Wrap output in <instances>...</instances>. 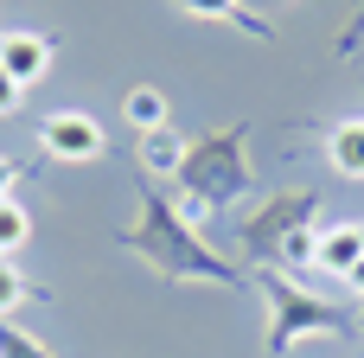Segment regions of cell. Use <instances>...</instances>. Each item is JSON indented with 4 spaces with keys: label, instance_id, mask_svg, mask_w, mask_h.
<instances>
[{
    "label": "cell",
    "instance_id": "1",
    "mask_svg": "<svg viewBox=\"0 0 364 358\" xmlns=\"http://www.w3.org/2000/svg\"><path fill=\"white\" fill-rule=\"evenodd\" d=\"M122 250H134L141 263H154V269H166V275H192V282H237V269H230V263H218V250H205V243H198L192 218L179 211V199H173V192H160V179H147V192H141V224H134V231H122Z\"/></svg>",
    "mask_w": 364,
    "mask_h": 358
},
{
    "label": "cell",
    "instance_id": "2",
    "mask_svg": "<svg viewBox=\"0 0 364 358\" xmlns=\"http://www.w3.org/2000/svg\"><path fill=\"white\" fill-rule=\"evenodd\" d=\"M243 141L250 128H218L205 141H186V167H179V211L192 224H205L211 211L237 205L250 192V167H243Z\"/></svg>",
    "mask_w": 364,
    "mask_h": 358
},
{
    "label": "cell",
    "instance_id": "3",
    "mask_svg": "<svg viewBox=\"0 0 364 358\" xmlns=\"http://www.w3.org/2000/svg\"><path fill=\"white\" fill-rule=\"evenodd\" d=\"M262 295H269V346L282 352V346H294L301 333H346V320L326 307V301H314V295H301L294 282H282L275 269H262Z\"/></svg>",
    "mask_w": 364,
    "mask_h": 358
},
{
    "label": "cell",
    "instance_id": "4",
    "mask_svg": "<svg viewBox=\"0 0 364 358\" xmlns=\"http://www.w3.org/2000/svg\"><path fill=\"white\" fill-rule=\"evenodd\" d=\"M314 205H320L314 192H282V199H269L262 218L243 224V243H250L262 263H282L288 237H294V231H314Z\"/></svg>",
    "mask_w": 364,
    "mask_h": 358
},
{
    "label": "cell",
    "instance_id": "5",
    "mask_svg": "<svg viewBox=\"0 0 364 358\" xmlns=\"http://www.w3.org/2000/svg\"><path fill=\"white\" fill-rule=\"evenodd\" d=\"M38 147H45V160L83 167V160H96V154H102V122H96V115H83V109H58V115H45V122H38Z\"/></svg>",
    "mask_w": 364,
    "mask_h": 358
},
{
    "label": "cell",
    "instance_id": "6",
    "mask_svg": "<svg viewBox=\"0 0 364 358\" xmlns=\"http://www.w3.org/2000/svg\"><path fill=\"white\" fill-rule=\"evenodd\" d=\"M0 70L19 90H32L51 70V38H38V32H0Z\"/></svg>",
    "mask_w": 364,
    "mask_h": 358
},
{
    "label": "cell",
    "instance_id": "7",
    "mask_svg": "<svg viewBox=\"0 0 364 358\" xmlns=\"http://www.w3.org/2000/svg\"><path fill=\"white\" fill-rule=\"evenodd\" d=\"M358 256H364V231L358 224H339V231H320V237H314V269H320V275H339V282H346Z\"/></svg>",
    "mask_w": 364,
    "mask_h": 358
},
{
    "label": "cell",
    "instance_id": "8",
    "mask_svg": "<svg viewBox=\"0 0 364 358\" xmlns=\"http://www.w3.org/2000/svg\"><path fill=\"white\" fill-rule=\"evenodd\" d=\"M326 160H333L346 179H364V115L358 122H339V128L326 135Z\"/></svg>",
    "mask_w": 364,
    "mask_h": 358
},
{
    "label": "cell",
    "instance_id": "9",
    "mask_svg": "<svg viewBox=\"0 0 364 358\" xmlns=\"http://www.w3.org/2000/svg\"><path fill=\"white\" fill-rule=\"evenodd\" d=\"M122 115H128V128H141V135H160V128H166V96H160L154 83H134V90L122 96Z\"/></svg>",
    "mask_w": 364,
    "mask_h": 358
},
{
    "label": "cell",
    "instance_id": "10",
    "mask_svg": "<svg viewBox=\"0 0 364 358\" xmlns=\"http://www.w3.org/2000/svg\"><path fill=\"white\" fill-rule=\"evenodd\" d=\"M179 167H186V141H179L173 128L147 135V173H154V179H179Z\"/></svg>",
    "mask_w": 364,
    "mask_h": 358
},
{
    "label": "cell",
    "instance_id": "11",
    "mask_svg": "<svg viewBox=\"0 0 364 358\" xmlns=\"http://www.w3.org/2000/svg\"><path fill=\"white\" fill-rule=\"evenodd\" d=\"M26 237H32V211L19 199H0V256H13Z\"/></svg>",
    "mask_w": 364,
    "mask_h": 358
},
{
    "label": "cell",
    "instance_id": "12",
    "mask_svg": "<svg viewBox=\"0 0 364 358\" xmlns=\"http://www.w3.org/2000/svg\"><path fill=\"white\" fill-rule=\"evenodd\" d=\"M0 358H51V352H45L32 333H19L13 320H0Z\"/></svg>",
    "mask_w": 364,
    "mask_h": 358
},
{
    "label": "cell",
    "instance_id": "13",
    "mask_svg": "<svg viewBox=\"0 0 364 358\" xmlns=\"http://www.w3.org/2000/svg\"><path fill=\"white\" fill-rule=\"evenodd\" d=\"M19 301H26V275H19V269H13V263L0 256V320H6V314H13Z\"/></svg>",
    "mask_w": 364,
    "mask_h": 358
},
{
    "label": "cell",
    "instance_id": "14",
    "mask_svg": "<svg viewBox=\"0 0 364 358\" xmlns=\"http://www.w3.org/2000/svg\"><path fill=\"white\" fill-rule=\"evenodd\" d=\"M186 13H198V19H237L243 13V0H179Z\"/></svg>",
    "mask_w": 364,
    "mask_h": 358
},
{
    "label": "cell",
    "instance_id": "15",
    "mask_svg": "<svg viewBox=\"0 0 364 358\" xmlns=\"http://www.w3.org/2000/svg\"><path fill=\"white\" fill-rule=\"evenodd\" d=\"M13 109H19V83L0 70V115H13Z\"/></svg>",
    "mask_w": 364,
    "mask_h": 358
},
{
    "label": "cell",
    "instance_id": "16",
    "mask_svg": "<svg viewBox=\"0 0 364 358\" xmlns=\"http://www.w3.org/2000/svg\"><path fill=\"white\" fill-rule=\"evenodd\" d=\"M13 179H19V160H6V154H0V199L13 192Z\"/></svg>",
    "mask_w": 364,
    "mask_h": 358
},
{
    "label": "cell",
    "instance_id": "17",
    "mask_svg": "<svg viewBox=\"0 0 364 358\" xmlns=\"http://www.w3.org/2000/svg\"><path fill=\"white\" fill-rule=\"evenodd\" d=\"M346 288H352V295H358V301H364V256H358V263H352V275H346Z\"/></svg>",
    "mask_w": 364,
    "mask_h": 358
}]
</instances>
